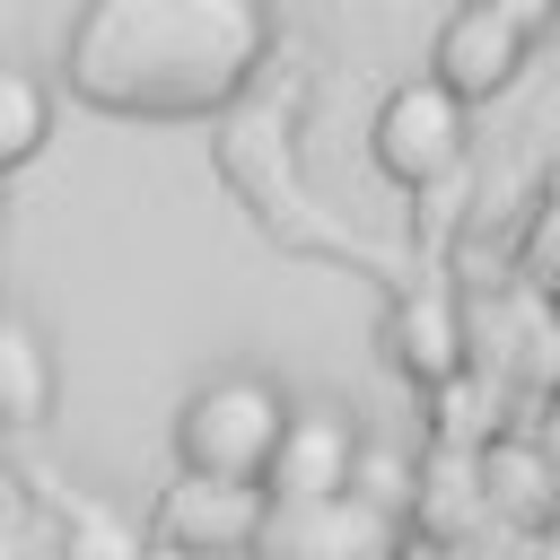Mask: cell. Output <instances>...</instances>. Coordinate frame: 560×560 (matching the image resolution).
I'll use <instances>...</instances> for the list:
<instances>
[{
	"instance_id": "cell-13",
	"label": "cell",
	"mask_w": 560,
	"mask_h": 560,
	"mask_svg": "<svg viewBox=\"0 0 560 560\" xmlns=\"http://www.w3.org/2000/svg\"><path fill=\"white\" fill-rule=\"evenodd\" d=\"M359 490L385 499V508H411V464H402L394 446H368V455H359Z\"/></svg>"
},
{
	"instance_id": "cell-16",
	"label": "cell",
	"mask_w": 560,
	"mask_h": 560,
	"mask_svg": "<svg viewBox=\"0 0 560 560\" xmlns=\"http://www.w3.org/2000/svg\"><path fill=\"white\" fill-rule=\"evenodd\" d=\"M0 175H9V166H0Z\"/></svg>"
},
{
	"instance_id": "cell-6",
	"label": "cell",
	"mask_w": 560,
	"mask_h": 560,
	"mask_svg": "<svg viewBox=\"0 0 560 560\" xmlns=\"http://www.w3.org/2000/svg\"><path fill=\"white\" fill-rule=\"evenodd\" d=\"M359 455H368L359 420L332 411V402H306V411H289L280 455L262 464V490H271V499H332V490H359Z\"/></svg>"
},
{
	"instance_id": "cell-3",
	"label": "cell",
	"mask_w": 560,
	"mask_h": 560,
	"mask_svg": "<svg viewBox=\"0 0 560 560\" xmlns=\"http://www.w3.org/2000/svg\"><path fill=\"white\" fill-rule=\"evenodd\" d=\"M402 508L368 499V490H332V499H271L254 560H402Z\"/></svg>"
},
{
	"instance_id": "cell-12",
	"label": "cell",
	"mask_w": 560,
	"mask_h": 560,
	"mask_svg": "<svg viewBox=\"0 0 560 560\" xmlns=\"http://www.w3.org/2000/svg\"><path fill=\"white\" fill-rule=\"evenodd\" d=\"M61 560H140V525L122 508H70V534H61Z\"/></svg>"
},
{
	"instance_id": "cell-7",
	"label": "cell",
	"mask_w": 560,
	"mask_h": 560,
	"mask_svg": "<svg viewBox=\"0 0 560 560\" xmlns=\"http://www.w3.org/2000/svg\"><path fill=\"white\" fill-rule=\"evenodd\" d=\"M525 52H534V26H516L499 0H464V9L438 26L429 70H438L455 96H499V88H516Z\"/></svg>"
},
{
	"instance_id": "cell-4",
	"label": "cell",
	"mask_w": 560,
	"mask_h": 560,
	"mask_svg": "<svg viewBox=\"0 0 560 560\" xmlns=\"http://www.w3.org/2000/svg\"><path fill=\"white\" fill-rule=\"evenodd\" d=\"M262 516H271V490L245 481V472H175L166 499H158V542L175 560H254L262 542Z\"/></svg>"
},
{
	"instance_id": "cell-14",
	"label": "cell",
	"mask_w": 560,
	"mask_h": 560,
	"mask_svg": "<svg viewBox=\"0 0 560 560\" xmlns=\"http://www.w3.org/2000/svg\"><path fill=\"white\" fill-rule=\"evenodd\" d=\"M499 9H508V18H516V26H534V35H542V26H551V18H560V0H499Z\"/></svg>"
},
{
	"instance_id": "cell-5",
	"label": "cell",
	"mask_w": 560,
	"mask_h": 560,
	"mask_svg": "<svg viewBox=\"0 0 560 560\" xmlns=\"http://www.w3.org/2000/svg\"><path fill=\"white\" fill-rule=\"evenodd\" d=\"M464 105L472 96H455L438 70H420V79H402L385 105H376V166L394 175V184H411V192H429L438 175H455V158H464Z\"/></svg>"
},
{
	"instance_id": "cell-11",
	"label": "cell",
	"mask_w": 560,
	"mask_h": 560,
	"mask_svg": "<svg viewBox=\"0 0 560 560\" xmlns=\"http://www.w3.org/2000/svg\"><path fill=\"white\" fill-rule=\"evenodd\" d=\"M52 140V88L35 70H0V166H26Z\"/></svg>"
},
{
	"instance_id": "cell-8",
	"label": "cell",
	"mask_w": 560,
	"mask_h": 560,
	"mask_svg": "<svg viewBox=\"0 0 560 560\" xmlns=\"http://www.w3.org/2000/svg\"><path fill=\"white\" fill-rule=\"evenodd\" d=\"M385 350H394L402 376L455 385V376H464V315H455V298H446V289H411V298L394 306V324H385Z\"/></svg>"
},
{
	"instance_id": "cell-1",
	"label": "cell",
	"mask_w": 560,
	"mask_h": 560,
	"mask_svg": "<svg viewBox=\"0 0 560 560\" xmlns=\"http://www.w3.org/2000/svg\"><path fill=\"white\" fill-rule=\"evenodd\" d=\"M262 0H88L61 35L70 96L105 114H210L262 70Z\"/></svg>"
},
{
	"instance_id": "cell-15",
	"label": "cell",
	"mask_w": 560,
	"mask_h": 560,
	"mask_svg": "<svg viewBox=\"0 0 560 560\" xmlns=\"http://www.w3.org/2000/svg\"><path fill=\"white\" fill-rule=\"evenodd\" d=\"M402 560H446V551H438V542H411V551H402Z\"/></svg>"
},
{
	"instance_id": "cell-9",
	"label": "cell",
	"mask_w": 560,
	"mask_h": 560,
	"mask_svg": "<svg viewBox=\"0 0 560 560\" xmlns=\"http://www.w3.org/2000/svg\"><path fill=\"white\" fill-rule=\"evenodd\" d=\"M52 420V350L26 315H0V429H44Z\"/></svg>"
},
{
	"instance_id": "cell-2",
	"label": "cell",
	"mask_w": 560,
	"mask_h": 560,
	"mask_svg": "<svg viewBox=\"0 0 560 560\" xmlns=\"http://www.w3.org/2000/svg\"><path fill=\"white\" fill-rule=\"evenodd\" d=\"M280 429H289V394L254 368H228L210 376L184 411H175V455L192 472H245L262 481V464L280 455Z\"/></svg>"
},
{
	"instance_id": "cell-10",
	"label": "cell",
	"mask_w": 560,
	"mask_h": 560,
	"mask_svg": "<svg viewBox=\"0 0 560 560\" xmlns=\"http://www.w3.org/2000/svg\"><path fill=\"white\" fill-rule=\"evenodd\" d=\"M481 499L490 508H508V516H551V464H542V446H490L481 455Z\"/></svg>"
}]
</instances>
